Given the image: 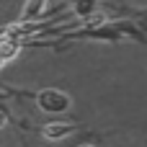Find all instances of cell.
Masks as SVG:
<instances>
[{
    "label": "cell",
    "mask_w": 147,
    "mask_h": 147,
    "mask_svg": "<svg viewBox=\"0 0 147 147\" xmlns=\"http://www.w3.org/2000/svg\"><path fill=\"white\" fill-rule=\"evenodd\" d=\"M39 103H41V109H47V111H65L70 101H67V96H65V93L44 90V93L39 96Z\"/></svg>",
    "instance_id": "6da1fadb"
},
{
    "label": "cell",
    "mask_w": 147,
    "mask_h": 147,
    "mask_svg": "<svg viewBox=\"0 0 147 147\" xmlns=\"http://www.w3.org/2000/svg\"><path fill=\"white\" fill-rule=\"evenodd\" d=\"M70 132H72L70 124H47V129H44V134H47L49 140H59V137H65V134H70Z\"/></svg>",
    "instance_id": "7a4b0ae2"
},
{
    "label": "cell",
    "mask_w": 147,
    "mask_h": 147,
    "mask_svg": "<svg viewBox=\"0 0 147 147\" xmlns=\"http://www.w3.org/2000/svg\"><path fill=\"white\" fill-rule=\"evenodd\" d=\"M41 3H44V0H28V5H26V10H23V18L36 16V13H39V8H41Z\"/></svg>",
    "instance_id": "3957f363"
},
{
    "label": "cell",
    "mask_w": 147,
    "mask_h": 147,
    "mask_svg": "<svg viewBox=\"0 0 147 147\" xmlns=\"http://www.w3.org/2000/svg\"><path fill=\"white\" fill-rule=\"evenodd\" d=\"M18 52V47L16 44H8V47H0V57H10V54H16Z\"/></svg>",
    "instance_id": "277c9868"
},
{
    "label": "cell",
    "mask_w": 147,
    "mask_h": 147,
    "mask_svg": "<svg viewBox=\"0 0 147 147\" xmlns=\"http://www.w3.org/2000/svg\"><path fill=\"white\" fill-rule=\"evenodd\" d=\"M0 127H5V114H0Z\"/></svg>",
    "instance_id": "5b68a950"
},
{
    "label": "cell",
    "mask_w": 147,
    "mask_h": 147,
    "mask_svg": "<svg viewBox=\"0 0 147 147\" xmlns=\"http://www.w3.org/2000/svg\"><path fill=\"white\" fill-rule=\"evenodd\" d=\"M83 147H90V145H83Z\"/></svg>",
    "instance_id": "8992f818"
}]
</instances>
